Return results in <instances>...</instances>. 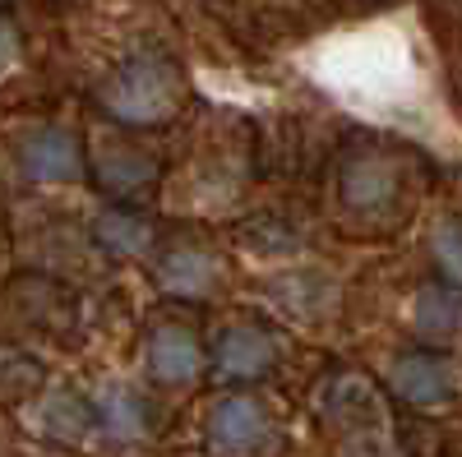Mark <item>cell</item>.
<instances>
[{"label": "cell", "mask_w": 462, "mask_h": 457, "mask_svg": "<svg viewBox=\"0 0 462 457\" xmlns=\"http://www.w3.org/2000/svg\"><path fill=\"white\" fill-rule=\"evenodd\" d=\"M102 102L116 121H130V125H162L176 116L180 106V69L158 56V51H143L134 60H125L121 69L106 79Z\"/></svg>", "instance_id": "1"}, {"label": "cell", "mask_w": 462, "mask_h": 457, "mask_svg": "<svg viewBox=\"0 0 462 457\" xmlns=\"http://www.w3.org/2000/svg\"><path fill=\"white\" fill-rule=\"evenodd\" d=\"M208 439H213L217 452L245 457V452L268 448V439H273V421H268V411L254 398H222L208 411Z\"/></svg>", "instance_id": "2"}, {"label": "cell", "mask_w": 462, "mask_h": 457, "mask_svg": "<svg viewBox=\"0 0 462 457\" xmlns=\"http://www.w3.org/2000/svg\"><path fill=\"white\" fill-rule=\"evenodd\" d=\"M389 384L402 402L411 407H439L457 393V374L444 356L435 352H411V356H398L393 370H389Z\"/></svg>", "instance_id": "3"}, {"label": "cell", "mask_w": 462, "mask_h": 457, "mask_svg": "<svg viewBox=\"0 0 462 457\" xmlns=\"http://www.w3.org/2000/svg\"><path fill=\"white\" fill-rule=\"evenodd\" d=\"M19 167L28 180H42V185H65V180H79L84 162H79V143H74L69 130H32L19 148Z\"/></svg>", "instance_id": "4"}, {"label": "cell", "mask_w": 462, "mask_h": 457, "mask_svg": "<svg viewBox=\"0 0 462 457\" xmlns=\"http://www.w3.org/2000/svg\"><path fill=\"white\" fill-rule=\"evenodd\" d=\"M278 361V347L263 328H226L217 337V352L213 365L222 379H263Z\"/></svg>", "instance_id": "5"}, {"label": "cell", "mask_w": 462, "mask_h": 457, "mask_svg": "<svg viewBox=\"0 0 462 457\" xmlns=\"http://www.w3.org/2000/svg\"><path fill=\"white\" fill-rule=\"evenodd\" d=\"M199 365H204V352H199V342L189 328L167 324L148 337V370L158 384H189L199 374Z\"/></svg>", "instance_id": "6"}, {"label": "cell", "mask_w": 462, "mask_h": 457, "mask_svg": "<svg viewBox=\"0 0 462 457\" xmlns=\"http://www.w3.org/2000/svg\"><path fill=\"white\" fill-rule=\"evenodd\" d=\"M158 282H162V291H171V296L199 300V296H208L213 282H217V263H213V254H204V250H195V245H180V250H167V254L158 259Z\"/></svg>", "instance_id": "7"}, {"label": "cell", "mask_w": 462, "mask_h": 457, "mask_svg": "<svg viewBox=\"0 0 462 457\" xmlns=\"http://www.w3.org/2000/svg\"><path fill=\"white\" fill-rule=\"evenodd\" d=\"M93 236H97V245H102L111 259H139V254H148V245H152V226H148L143 217L125 213V208H106V213H97V222H93Z\"/></svg>", "instance_id": "8"}, {"label": "cell", "mask_w": 462, "mask_h": 457, "mask_svg": "<svg viewBox=\"0 0 462 457\" xmlns=\"http://www.w3.org/2000/svg\"><path fill=\"white\" fill-rule=\"evenodd\" d=\"M462 328V291L457 287H420L416 296V333L420 337H453Z\"/></svg>", "instance_id": "9"}, {"label": "cell", "mask_w": 462, "mask_h": 457, "mask_svg": "<svg viewBox=\"0 0 462 457\" xmlns=\"http://www.w3.org/2000/svg\"><path fill=\"white\" fill-rule=\"evenodd\" d=\"M97 171H102V185L116 189V195H139V189L158 176L152 158H143L134 148H106L97 158Z\"/></svg>", "instance_id": "10"}, {"label": "cell", "mask_w": 462, "mask_h": 457, "mask_svg": "<svg viewBox=\"0 0 462 457\" xmlns=\"http://www.w3.org/2000/svg\"><path fill=\"white\" fill-rule=\"evenodd\" d=\"M97 416H102V430L111 439H139L143 434V402L121 384L97 393Z\"/></svg>", "instance_id": "11"}, {"label": "cell", "mask_w": 462, "mask_h": 457, "mask_svg": "<svg viewBox=\"0 0 462 457\" xmlns=\"http://www.w3.org/2000/svg\"><path fill=\"white\" fill-rule=\"evenodd\" d=\"M435 254H439V263H444L448 282L462 291V232H457L453 222H444L439 232H435Z\"/></svg>", "instance_id": "12"}]
</instances>
